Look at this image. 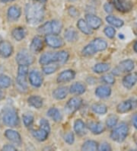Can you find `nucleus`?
Here are the masks:
<instances>
[{"label":"nucleus","mask_w":137,"mask_h":151,"mask_svg":"<svg viewBox=\"0 0 137 151\" xmlns=\"http://www.w3.org/2000/svg\"><path fill=\"white\" fill-rule=\"evenodd\" d=\"M88 127L94 134H100L104 131V126L100 122H89L88 124Z\"/></svg>","instance_id":"21"},{"label":"nucleus","mask_w":137,"mask_h":151,"mask_svg":"<svg viewBox=\"0 0 137 151\" xmlns=\"http://www.w3.org/2000/svg\"><path fill=\"white\" fill-rule=\"evenodd\" d=\"M119 37H120V38H124V37H123V36L122 35V34H120V35H119Z\"/></svg>","instance_id":"57"},{"label":"nucleus","mask_w":137,"mask_h":151,"mask_svg":"<svg viewBox=\"0 0 137 151\" xmlns=\"http://www.w3.org/2000/svg\"><path fill=\"white\" fill-rule=\"evenodd\" d=\"M82 104V100L79 97H73L69 100L66 106H65V111L68 114H72L76 111Z\"/></svg>","instance_id":"7"},{"label":"nucleus","mask_w":137,"mask_h":151,"mask_svg":"<svg viewBox=\"0 0 137 151\" xmlns=\"http://www.w3.org/2000/svg\"><path fill=\"white\" fill-rule=\"evenodd\" d=\"M70 1H71V2H73V1H75V0H70Z\"/></svg>","instance_id":"58"},{"label":"nucleus","mask_w":137,"mask_h":151,"mask_svg":"<svg viewBox=\"0 0 137 151\" xmlns=\"http://www.w3.org/2000/svg\"><path fill=\"white\" fill-rule=\"evenodd\" d=\"M47 115L56 122H60L62 120V115L57 108L49 109L47 111Z\"/></svg>","instance_id":"31"},{"label":"nucleus","mask_w":137,"mask_h":151,"mask_svg":"<svg viewBox=\"0 0 137 151\" xmlns=\"http://www.w3.org/2000/svg\"><path fill=\"white\" fill-rule=\"evenodd\" d=\"M44 44H43L42 39L39 36H36L33 38L31 44V50L34 53H38L43 49Z\"/></svg>","instance_id":"22"},{"label":"nucleus","mask_w":137,"mask_h":151,"mask_svg":"<svg viewBox=\"0 0 137 151\" xmlns=\"http://www.w3.org/2000/svg\"><path fill=\"white\" fill-rule=\"evenodd\" d=\"M106 21L110 24L114 26L116 28H121L123 25V21L121 19H118L113 15H108L106 17Z\"/></svg>","instance_id":"33"},{"label":"nucleus","mask_w":137,"mask_h":151,"mask_svg":"<svg viewBox=\"0 0 137 151\" xmlns=\"http://www.w3.org/2000/svg\"><path fill=\"white\" fill-rule=\"evenodd\" d=\"M34 1H36V2H41V3H44V2H47V0H34Z\"/></svg>","instance_id":"53"},{"label":"nucleus","mask_w":137,"mask_h":151,"mask_svg":"<svg viewBox=\"0 0 137 151\" xmlns=\"http://www.w3.org/2000/svg\"><path fill=\"white\" fill-rule=\"evenodd\" d=\"M91 47H93L95 51L97 53L99 51H103V50H106L108 47V44L104 39L101 38H96L94 41L90 43Z\"/></svg>","instance_id":"16"},{"label":"nucleus","mask_w":137,"mask_h":151,"mask_svg":"<svg viewBox=\"0 0 137 151\" xmlns=\"http://www.w3.org/2000/svg\"><path fill=\"white\" fill-rule=\"evenodd\" d=\"M132 122H133L134 127H135L136 129H137V113L134 114L133 118H132Z\"/></svg>","instance_id":"52"},{"label":"nucleus","mask_w":137,"mask_h":151,"mask_svg":"<svg viewBox=\"0 0 137 151\" xmlns=\"http://www.w3.org/2000/svg\"><path fill=\"white\" fill-rule=\"evenodd\" d=\"M57 62V53H46L41 55L39 60V63L41 65H48Z\"/></svg>","instance_id":"15"},{"label":"nucleus","mask_w":137,"mask_h":151,"mask_svg":"<svg viewBox=\"0 0 137 151\" xmlns=\"http://www.w3.org/2000/svg\"><path fill=\"white\" fill-rule=\"evenodd\" d=\"M2 98H3V92L0 89V99H2Z\"/></svg>","instance_id":"55"},{"label":"nucleus","mask_w":137,"mask_h":151,"mask_svg":"<svg viewBox=\"0 0 137 151\" xmlns=\"http://www.w3.org/2000/svg\"><path fill=\"white\" fill-rule=\"evenodd\" d=\"M13 53L12 45L7 41H2L0 42V55L2 57L7 58Z\"/></svg>","instance_id":"10"},{"label":"nucleus","mask_w":137,"mask_h":151,"mask_svg":"<svg viewBox=\"0 0 137 151\" xmlns=\"http://www.w3.org/2000/svg\"><path fill=\"white\" fill-rule=\"evenodd\" d=\"M137 82V75L136 73L128 74L123 79V85L125 88L130 89L135 85Z\"/></svg>","instance_id":"17"},{"label":"nucleus","mask_w":137,"mask_h":151,"mask_svg":"<svg viewBox=\"0 0 137 151\" xmlns=\"http://www.w3.org/2000/svg\"><path fill=\"white\" fill-rule=\"evenodd\" d=\"M2 150L10 151V150H16V148L11 144H6L2 147Z\"/></svg>","instance_id":"51"},{"label":"nucleus","mask_w":137,"mask_h":151,"mask_svg":"<svg viewBox=\"0 0 137 151\" xmlns=\"http://www.w3.org/2000/svg\"><path fill=\"white\" fill-rule=\"evenodd\" d=\"M111 94V89L107 86H100L95 90V95L100 99L109 97Z\"/></svg>","instance_id":"19"},{"label":"nucleus","mask_w":137,"mask_h":151,"mask_svg":"<svg viewBox=\"0 0 137 151\" xmlns=\"http://www.w3.org/2000/svg\"><path fill=\"white\" fill-rule=\"evenodd\" d=\"M110 68V66L108 63H100L95 65V66L93 67V71L96 73H103L108 71Z\"/></svg>","instance_id":"34"},{"label":"nucleus","mask_w":137,"mask_h":151,"mask_svg":"<svg viewBox=\"0 0 137 151\" xmlns=\"http://www.w3.org/2000/svg\"><path fill=\"white\" fill-rule=\"evenodd\" d=\"M3 123L8 127H15L19 125L20 121L16 110L13 108H6L4 109L2 114Z\"/></svg>","instance_id":"2"},{"label":"nucleus","mask_w":137,"mask_h":151,"mask_svg":"<svg viewBox=\"0 0 137 151\" xmlns=\"http://www.w3.org/2000/svg\"><path fill=\"white\" fill-rule=\"evenodd\" d=\"M34 58L33 55L27 50H22L18 52L16 56V61L18 65H31L33 63Z\"/></svg>","instance_id":"5"},{"label":"nucleus","mask_w":137,"mask_h":151,"mask_svg":"<svg viewBox=\"0 0 137 151\" xmlns=\"http://www.w3.org/2000/svg\"><path fill=\"white\" fill-rule=\"evenodd\" d=\"M45 42L48 46L53 48H59L63 45V41L56 35H47L45 37Z\"/></svg>","instance_id":"8"},{"label":"nucleus","mask_w":137,"mask_h":151,"mask_svg":"<svg viewBox=\"0 0 137 151\" xmlns=\"http://www.w3.org/2000/svg\"><path fill=\"white\" fill-rule=\"evenodd\" d=\"M27 76L24 74H19L18 73L16 78V83L18 86L21 88L23 89H27Z\"/></svg>","instance_id":"35"},{"label":"nucleus","mask_w":137,"mask_h":151,"mask_svg":"<svg viewBox=\"0 0 137 151\" xmlns=\"http://www.w3.org/2000/svg\"><path fill=\"white\" fill-rule=\"evenodd\" d=\"M113 3L116 9L121 12L130 11L133 8V4L129 0H113Z\"/></svg>","instance_id":"9"},{"label":"nucleus","mask_w":137,"mask_h":151,"mask_svg":"<svg viewBox=\"0 0 137 151\" xmlns=\"http://www.w3.org/2000/svg\"><path fill=\"white\" fill-rule=\"evenodd\" d=\"M40 127L43 129L46 130L49 133L50 131V127H49V123L47 120H46L45 118H42L40 121Z\"/></svg>","instance_id":"46"},{"label":"nucleus","mask_w":137,"mask_h":151,"mask_svg":"<svg viewBox=\"0 0 137 151\" xmlns=\"http://www.w3.org/2000/svg\"><path fill=\"white\" fill-rule=\"evenodd\" d=\"M75 76V71H73L72 70H64L62 73H60V75L57 77V82L60 83H67L71 80H72Z\"/></svg>","instance_id":"13"},{"label":"nucleus","mask_w":137,"mask_h":151,"mask_svg":"<svg viewBox=\"0 0 137 151\" xmlns=\"http://www.w3.org/2000/svg\"><path fill=\"white\" fill-rule=\"evenodd\" d=\"M70 57V54L67 51L65 50H62V51L57 52V62H58L60 64H64L69 60Z\"/></svg>","instance_id":"36"},{"label":"nucleus","mask_w":137,"mask_h":151,"mask_svg":"<svg viewBox=\"0 0 137 151\" xmlns=\"http://www.w3.org/2000/svg\"><path fill=\"white\" fill-rule=\"evenodd\" d=\"M52 28V34L53 35H59L62 31V22L58 20H53L50 22Z\"/></svg>","instance_id":"37"},{"label":"nucleus","mask_w":137,"mask_h":151,"mask_svg":"<svg viewBox=\"0 0 137 151\" xmlns=\"http://www.w3.org/2000/svg\"><path fill=\"white\" fill-rule=\"evenodd\" d=\"M23 122L25 127H28L33 124L34 122V116L30 113H27L23 115Z\"/></svg>","instance_id":"42"},{"label":"nucleus","mask_w":137,"mask_h":151,"mask_svg":"<svg viewBox=\"0 0 137 151\" xmlns=\"http://www.w3.org/2000/svg\"><path fill=\"white\" fill-rule=\"evenodd\" d=\"M86 22L88 23L91 29H98L100 28V26L102 24V20L95 15L88 14L85 16Z\"/></svg>","instance_id":"12"},{"label":"nucleus","mask_w":137,"mask_h":151,"mask_svg":"<svg viewBox=\"0 0 137 151\" xmlns=\"http://www.w3.org/2000/svg\"><path fill=\"white\" fill-rule=\"evenodd\" d=\"M12 37L18 41H20L25 37L26 35V31L24 28H15V29L13 30L11 32Z\"/></svg>","instance_id":"29"},{"label":"nucleus","mask_w":137,"mask_h":151,"mask_svg":"<svg viewBox=\"0 0 137 151\" xmlns=\"http://www.w3.org/2000/svg\"><path fill=\"white\" fill-rule=\"evenodd\" d=\"M101 80L103 82H104L105 83L110 84V85H112V84L115 83V78L113 77L112 75L103 76L102 77H101Z\"/></svg>","instance_id":"45"},{"label":"nucleus","mask_w":137,"mask_h":151,"mask_svg":"<svg viewBox=\"0 0 137 151\" xmlns=\"http://www.w3.org/2000/svg\"><path fill=\"white\" fill-rule=\"evenodd\" d=\"M27 103L31 107L40 109L43 105V99L38 96H31L27 99Z\"/></svg>","instance_id":"24"},{"label":"nucleus","mask_w":137,"mask_h":151,"mask_svg":"<svg viewBox=\"0 0 137 151\" xmlns=\"http://www.w3.org/2000/svg\"><path fill=\"white\" fill-rule=\"evenodd\" d=\"M136 75H137V73H136Z\"/></svg>","instance_id":"59"},{"label":"nucleus","mask_w":137,"mask_h":151,"mask_svg":"<svg viewBox=\"0 0 137 151\" xmlns=\"http://www.w3.org/2000/svg\"><path fill=\"white\" fill-rule=\"evenodd\" d=\"M5 136L8 140L17 145L20 146L22 144V137H21L20 134L14 130H6L5 131Z\"/></svg>","instance_id":"14"},{"label":"nucleus","mask_w":137,"mask_h":151,"mask_svg":"<svg viewBox=\"0 0 137 151\" xmlns=\"http://www.w3.org/2000/svg\"><path fill=\"white\" fill-rule=\"evenodd\" d=\"M69 93V89L67 87L62 86L56 88L53 92V96L57 100L64 99Z\"/></svg>","instance_id":"23"},{"label":"nucleus","mask_w":137,"mask_h":151,"mask_svg":"<svg viewBox=\"0 0 137 151\" xmlns=\"http://www.w3.org/2000/svg\"><path fill=\"white\" fill-rule=\"evenodd\" d=\"M64 140L68 144H72L75 140V137L72 132H70L64 136Z\"/></svg>","instance_id":"47"},{"label":"nucleus","mask_w":137,"mask_h":151,"mask_svg":"<svg viewBox=\"0 0 137 151\" xmlns=\"http://www.w3.org/2000/svg\"><path fill=\"white\" fill-rule=\"evenodd\" d=\"M86 126L85 123L81 119L76 120L74 123V131L78 135H85L86 134Z\"/></svg>","instance_id":"26"},{"label":"nucleus","mask_w":137,"mask_h":151,"mask_svg":"<svg viewBox=\"0 0 137 151\" xmlns=\"http://www.w3.org/2000/svg\"><path fill=\"white\" fill-rule=\"evenodd\" d=\"M104 32L107 37H109V38H113V37H114L116 34L115 29L113 27H110V26L106 27V28H104Z\"/></svg>","instance_id":"44"},{"label":"nucleus","mask_w":137,"mask_h":151,"mask_svg":"<svg viewBox=\"0 0 137 151\" xmlns=\"http://www.w3.org/2000/svg\"><path fill=\"white\" fill-rule=\"evenodd\" d=\"M38 32L42 35H50L52 34V28H51V23L50 22H47L44 23L43 25H41L38 28Z\"/></svg>","instance_id":"38"},{"label":"nucleus","mask_w":137,"mask_h":151,"mask_svg":"<svg viewBox=\"0 0 137 151\" xmlns=\"http://www.w3.org/2000/svg\"><path fill=\"white\" fill-rule=\"evenodd\" d=\"M11 84V79L6 75H0V88H9Z\"/></svg>","instance_id":"40"},{"label":"nucleus","mask_w":137,"mask_h":151,"mask_svg":"<svg viewBox=\"0 0 137 151\" xmlns=\"http://www.w3.org/2000/svg\"><path fill=\"white\" fill-rule=\"evenodd\" d=\"M129 133V127L126 124L121 123L114 128L110 134V138L117 143H122L126 138Z\"/></svg>","instance_id":"3"},{"label":"nucleus","mask_w":137,"mask_h":151,"mask_svg":"<svg viewBox=\"0 0 137 151\" xmlns=\"http://www.w3.org/2000/svg\"><path fill=\"white\" fill-rule=\"evenodd\" d=\"M68 12H69V14H70L72 17H74V18H75V17H77L79 15L78 10H77L74 6H70V7L69 8V9H68Z\"/></svg>","instance_id":"48"},{"label":"nucleus","mask_w":137,"mask_h":151,"mask_svg":"<svg viewBox=\"0 0 137 151\" xmlns=\"http://www.w3.org/2000/svg\"><path fill=\"white\" fill-rule=\"evenodd\" d=\"M98 150L103 151H110L111 150V147L108 143H103L100 147H98Z\"/></svg>","instance_id":"49"},{"label":"nucleus","mask_w":137,"mask_h":151,"mask_svg":"<svg viewBox=\"0 0 137 151\" xmlns=\"http://www.w3.org/2000/svg\"><path fill=\"white\" fill-rule=\"evenodd\" d=\"M31 134H32L34 137L36 138L37 140H39V141H44V140L47 139L49 132L41 128V127H40L39 129L32 130Z\"/></svg>","instance_id":"20"},{"label":"nucleus","mask_w":137,"mask_h":151,"mask_svg":"<svg viewBox=\"0 0 137 151\" xmlns=\"http://www.w3.org/2000/svg\"><path fill=\"white\" fill-rule=\"evenodd\" d=\"M98 144L97 142L95 141V140H87L83 144L82 147V150H85V151H95L98 150Z\"/></svg>","instance_id":"30"},{"label":"nucleus","mask_w":137,"mask_h":151,"mask_svg":"<svg viewBox=\"0 0 137 151\" xmlns=\"http://www.w3.org/2000/svg\"><path fill=\"white\" fill-rule=\"evenodd\" d=\"M137 108V99H130L126 101H122L119 104L117 107V112L123 114L129 112L130 111L136 109Z\"/></svg>","instance_id":"6"},{"label":"nucleus","mask_w":137,"mask_h":151,"mask_svg":"<svg viewBox=\"0 0 137 151\" xmlns=\"http://www.w3.org/2000/svg\"><path fill=\"white\" fill-rule=\"evenodd\" d=\"M91 110L98 114H104L108 111V108L104 104L95 103L91 105Z\"/></svg>","instance_id":"32"},{"label":"nucleus","mask_w":137,"mask_h":151,"mask_svg":"<svg viewBox=\"0 0 137 151\" xmlns=\"http://www.w3.org/2000/svg\"><path fill=\"white\" fill-rule=\"evenodd\" d=\"M104 9L107 13H111L113 10V5L110 3H108V2H107V3L104 4Z\"/></svg>","instance_id":"50"},{"label":"nucleus","mask_w":137,"mask_h":151,"mask_svg":"<svg viewBox=\"0 0 137 151\" xmlns=\"http://www.w3.org/2000/svg\"><path fill=\"white\" fill-rule=\"evenodd\" d=\"M59 66L57 64H53V65H47L43 68V73H45L46 75H49L53 73H55L58 69Z\"/></svg>","instance_id":"41"},{"label":"nucleus","mask_w":137,"mask_h":151,"mask_svg":"<svg viewBox=\"0 0 137 151\" xmlns=\"http://www.w3.org/2000/svg\"><path fill=\"white\" fill-rule=\"evenodd\" d=\"M29 81L33 86L40 87L43 83L42 76L37 70H32L29 74Z\"/></svg>","instance_id":"11"},{"label":"nucleus","mask_w":137,"mask_h":151,"mask_svg":"<svg viewBox=\"0 0 137 151\" xmlns=\"http://www.w3.org/2000/svg\"><path fill=\"white\" fill-rule=\"evenodd\" d=\"M135 65L132 60H126L120 63V64L113 69L112 74L113 76H120L123 73H130L134 70Z\"/></svg>","instance_id":"4"},{"label":"nucleus","mask_w":137,"mask_h":151,"mask_svg":"<svg viewBox=\"0 0 137 151\" xmlns=\"http://www.w3.org/2000/svg\"><path fill=\"white\" fill-rule=\"evenodd\" d=\"M82 55L86 56V57H89V56H92L94 55V54H96V52L95 51L93 47H92L91 44H89L83 48V50H82Z\"/></svg>","instance_id":"43"},{"label":"nucleus","mask_w":137,"mask_h":151,"mask_svg":"<svg viewBox=\"0 0 137 151\" xmlns=\"http://www.w3.org/2000/svg\"><path fill=\"white\" fill-rule=\"evenodd\" d=\"M133 48H134V50H135V51L137 53V41H136V42L135 43V44H134Z\"/></svg>","instance_id":"54"},{"label":"nucleus","mask_w":137,"mask_h":151,"mask_svg":"<svg viewBox=\"0 0 137 151\" xmlns=\"http://www.w3.org/2000/svg\"><path fill=\"white\" fill-rule=\"evenodd\" d=\"M45 15V8L41 2L28 3L25 7V17L27 23L37 24L43 22Z\"/></svg>","instance_id":"1"},{"label":"nucleus","mask_w":137,"mask_h":151,"mask_svg":"<svg viewBox=\"0 0 137 151\" xmlns=\"http://www.w3.org/2000/svg\"><path fill=\"white\" fill-rule=\"evenodd\" d=\"M77 27L80 30L82 33L85 35H91L92 34V29L89 27L88 23L84 20V19H79L77 23Z\"/></svg>","instance_id":"25"},{"label":"nucleus","mask_w":137,"mask_h":151,"mask_svg":"<svg viewBox=\"0 0 137 151\" xmlns=\"http://www.w3.org/2000/svg\"><path fill=\"white\" fill-rule=\"evenodd\" d=\"M69 91L72 94L82 95L85 92V86L80 83H75L70 86Z\"/></svg>","instance_id":"27"},{"label":"nucleus","mask_w":137,"mask_h":151,"mask_svg":"<svg viewBox=\"0 0 137 151\" xmlns=\"http://www.w3.org/2000/svg\"><path fill=\"white\" fill-rule=\"evenodd\" d=\"M118 122V117L115 114H110L106 120V124L108 128H113L117 125Z\"/></svg>","instance_id":"39"},{"label":"nucleus","mask_w":137,"mask_h":151,"mask_svg":"<svg viewBox=\"0 0 137 151\" xmlns=\"http://www.w3.org/2000/svg\"><path fill=\"white\" fill-rule=\"evenodd\" d=\"M64 37L69 42H74L78 39V33L74 28H69L66 30Z\"/></svg>","instance_id":"28"},{"label":"nucleus","mask_w":137,"mask_h":151,"mask_svg":"<svg viewBox=\"0 0 137 151\" xmlns=\"http://www.w3.org/2000/svg\"><path fill=\"white\" fill-rule=\"evenodd\" d=\"M2 2H11V1H14V0H0Z\"/></svg>","instance_id":"56"},{"label":"nucleus","mask_w":137,"mask_h":151,"mask_svg":"<svg viewBox=\"0 0 137 151\" xmlns=\"http://www.w3.org/2000/svg\"><path fill=\"white\" fill-rule=\"evenodd\" d=\"M21 14V9L17 6H11L8 10V18L10 21H16L20 18Z\"/></svg>","instance_id":"18"}]
</instances>
